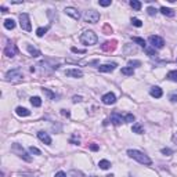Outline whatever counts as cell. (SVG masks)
<instances>
[{
	"mask_svg": "<svg viewBox=\"0 0 177 177\" xmlns=\"http://www.w3.org/2000/svg\"><path fill=\"white\" fill-rule=\"evenodd\" d=\"M102 29H104L105 35H111V33H112V28L108 25V24H105V25H104V28H102Z\"/></svg>",
	"mask_w": 177,
	"mask_h": 177,
	"instance_id": "cell-30",
	"label": "cell"
},
{
	"mask_svg": "<svg viewBox=\"0 0 177 177\" xmlns=\"http://www.w3.org/2000/svg\"><path fill=\"white\" fill-rule=\"evenodd\" d=\"M29 152L31 154H35V155H40V151L36 147H29Z\"/></svg>",
	"mask_w": 177,
	"mask_h": 177,
	"instance_id": "cell-34",
	"label": "cell"
},
{
	"mask_svg": "<svg viewBox=\"0 0 177 177\" xmlns=\"http://www.w3.org/2000/svg\"><path fill=\"white\" fill-rule=\"evenodd\" d=\"M125 122H129V123H130V122H134V115L127 114V115L125 116Z\"/></svg>",
	"mask_w": 177,
	"mask_h": 177,
	"instance_id": "cell-32",
	"label": "cell"
},
{
	"mask_svg": "<svg viewBox=\"0 0 177 177\" xmlns=\"http://www.w3.org/2000/svg\"><path fill=\"white\" fill-rule=\"evenodd\" d=\"M11 151L15 152V154L18 155L20 158H22L24 161H26V162H31V161H32V158L28 156V154L25 152V150H24V148L21 147L20 144H14L13 147H11Z\"/></svg>",
	"mask_w": 177,
	"mask_h": 177,
	"instance_id": "cell-4",
	"label": "cell"
},
{
	"mask_svg": "<svg viewBox=\"0 0 177 177\" xmlns=\"http://www.w3.org/2000/svg\"><path fill=\"white\" fill-rule=\"evenodd\" d=\"M43 93H46V94H47V95H49L50 98H54V97H56V94H53V93H51V92H50L49 88H43Z\"/></svg>",
	"mask_w": 177,
	"mask_h": 177,
	"instance_id": "cell-35",
	"label": "cell"
},
{
	"mask_svg": "<svg viewBox=\"0 0 177 177\" xmlns=\"http://www.w3.org/2000/svg\"><path fill=\"white\" fill-rule=\"evenodd\" d=\"M28 51H29V54L32 57H39L40 56V51H39V50H36L35 47H32V46H28Z\"/></svg>",
	"mask_w": 177,
	"mask_h": 177,
	"instance_id": "cell-20",
	"label": "cell"
},
{
	"mask_svg": "<svg viewBox=\"0 0 177 177\" xmlns=\"http://www.w3.org/2000/svg\"><path fill=\"white\" fill-rule=\"evenodd\" d=\"M31 104L37 108V107L42 105V100H40V97H32V98H31Z\"/></svg>",
	"mask_w": 177,
	"mask_h": 177,
	"instance_id": "cell-21",
	"label": "cell"
},
{
	"mask_svg": "<svg viewBox=\"0 0 177 177\" xmlns=\"http://www.w3.org/2000/svg\"><path fill=\"white\" fill-rule=\"evenodd\" d=\"M37 137H39V140L43 141L44 144H51V137L47 134L46 131H39V133H37Z\"/></svg>",
	"mask_w": 177,
	"mask_h": 177,
	"instance_id": "cell-13",
	"label": "cell"
},
{
	"mask_svg": "<svg viewBox=\"0 0 177 177\" xmlns=\"http://www.w3.org/2000/svg\"><path fill=\"white\" fill-rule=\"evenodd\" d=\"M111 122L115 126H119L122 122H125V118H122V115H119L118 112H114V114L111 115Z\"/></svg>",
	"mask_w": 177,
	"mask_h": 177,
	"instance_id": "cell-11",
	"label": "cell"
},
{
	"mask_svg": "<svg viewBox=\"0 0 177 177\" xmlns=\"http://www.w3.org/2000/svg\"><path fill=\"white\" fill-rule=\"evenodd\" d=\"M80 42L83 44H86V46H93V44H95L98 42V37H97V35L93 31H85L80 35Z\"/></svg>",
	"mask_w": 177,
	"mask_h": 177,
	"instance_id": "cell-1",
	"label": "cell"
},
{
	"mask_svg": "<svg viewBox=\"0 0 177 177\" xmlns=\"http://www.w3.org/2000/svg\"><path fill=\"white\" fill-rule=\"evenodd\" d=\"M83 18H85L86 22H90V24H95L97 21L100 20V14L97 13L95 10H87L85 13V15H83Z\"/></svg>",
	"mask_w": 177,
	"mask_h": 177,
	"instance_id": "cell-5",
	"label": "cell"
},
{
	"mask_svg": "<svg viewBox=\"0 0 177 177\" xmlns=\"http://www.w3.org/2000/svg\"><path fill=\"white\" fill-rule=\"evenodd\" d=\"M161 13L163 14V15H167V17H173L174 15V11L172 10V8H167V7H162Z\"/></svg>",
	"mask_w": 177,
	"mask_h": 177,
	"instance_id": "cell-19",
	"label": "cell"
},
{
	"mask_svg": "<svg viewBox=\"0 0 177 177\" xmlns=\"http://www.w3.org/2000/svg\"><path fill=\"white\" fill-rule=\"evenodd\" d=\"M98 166H100V169H102V170H107V169H109L111 167V163H109L108 161H100V163H98Z\"/></svg>",
	"mask_w": 177,
	"mask_h": 177,
	"instance_id": "cell-23",
	"label": "cell"
},
{
	"mask_svg": "<svg viewBox=\"0 0 177 177\" xmlns=\"http://www.w3.org/2000/svg\"><path fill=\"white\" fill-rule=\"evenodd\" d=\"M68 177H82V173H80V172H76V170H72L68 174Z\"/></svg>",
	"mask_w": 177,
	"mask_h": 177,
	"instance_id": "cell-31",
	"label": "cell"
},
{
	"mask_svg": "<svg viewBox=\"0 0 177 177\" xmlns=\"http://www.w3.org/2000/svg\"><path fill=\"white\" fill-rule=\"evenodd\" d=\"M131 130H133V133H137V134H143V133H144V129L141 127V125H138V123L133 126Z\"/></svg>",
	"mask_w": 177,
	"mask_h": 177,
	"instance_id": "cell-26",
	"label": "cell"
},
{
	"mask_svg": "<svg viewBox=\"0 0 177 177\" xmlns=\"http://www.w3.org/2000/svg\"><path fill=\"white\" fill-rule=\"evenodd\" d=\"M61 114H63L64 116H69V111H66V109H61Z\"/></svg>",
	"mask_w": 177,
	"mask_h": 177,
	"instance_id": "cell-45",
	"label": "cell"
},
{
	"mask_svg": "<svg viewBox=\"0 0 177 177\" xmlns=\"http://www.w3.org/2000/svg\"><path fill=\"white\" fill-rule=\"evenodd\" d=\"M150 94L152 95V97H155V98H161L162 97V88L158 87V86H154V87H151V90H150Z\"/></svg>",
	"mask_w": 177,
	"mask_h": 177,
	"instance_id": "cell-16",
	"label": "cell"
},
{
	"mask_svg": "<svg viewBox=\"0 0 177 177\" xmlns=\"http://www.w3.org/2000/svg\"><path fill=\"white\" fill-rule=\"evenodd\" d=\"M127 155L130 158H133V159H136L137 162H140V163L143 165H151V159L147 156L145 154H143V152L137 151V150H129L127 151Z\"/></svg>",
	"mask_w": 177,
	"mask_h": 177,
	"instance_id": "cell-2",
	"label": "cell"
},
{
	"mask_svg": "<svg viewBox=\"0 0 177 177\" xmlns=\"http://www.w3.org/2000/svg\"><path fill=\"white\" fill-rule=\"evenodd\" d=\"M6 80H8V82H21L22 80V73H21L20 69H11V71H8V72L6 73Z\"/></svg>",
	"mask_w": 177,
	"mask_h": 177,
	"instance_id": "cell-3",
	"label": "cell"
},
{
	"mask_svg": "<svg viewBox=\"0 0 177 177\" xmlns=\"http://www.w3.org/2000/svg\"><path fill=\"white\" fill-rule=\"evenodd\" d=\"M72 51L73 53H80V54H85L86 50H79V49H76V47H72Z\"/></svg>",
	"mask_w": 177,
	"mask_h": 177,
	"instance_id": "cell-40",
	"label": "cell"
},
{
	"mask_svg": "<svg viewBox=\"0 0 177 177\" xmlns=\"http://www.w3.org/2000/svg\"><path fill=\"white\" fill-rule=\"evenodd\" d=\"M20 25L24 31H26V32H31V31H32V26H31V22H29V15H28V14L24 13L20 15Z\"/></svg>",
	"mask_w": 177,
	"mask_h": 177,
	"instance_id": "cell-6",
	"label": "cell"
},
{
	"mask_svg": "<svg viewBox=\"0 0 177 177\" xmlns=\"http://www.w3.org/2000/svg\"><path fill=\"white\" fill-rule=\"evenodd\" d=\"M65 75L66 76H72V78H82L83 72L82 71H79V69H66Z\"/></svg>",
	"mask_w": 177,
	"mask_h": 177,
	"instance_id": "cell-15",
	"label": "cell"
},
{
	"mask_svg": "<svg viewBox=\"0 0 177 177\" xmlns=\"http://www.w3.org/2000/svg\"><path fill=\"white\" fill-rule=\"evenodd\" d=\"M98 3H100V6L107 7V6H111V0H100Z\"/></svg>",
	"mask_w": 177,
	"mask_h": 177,
	"instance_id": "cell-33",
	"label": "cell"
},
{
	"mask_svg": "<svg viewBox=\"0 0 177 177\" xmlns=\"http://www.w3.org/2000/svg\"><path fill=\"white\" fill-rule=\"evenodd\" d=\"M145 51H147L148 54H150V56H156V54H155V51H154V50H151V49H150V47H145Z\"/></svg>",
	"mask_w": 177,
	"mask_h": 177,
	"instance_id": "cell-39",
	"label": "cell"
},
{
	"mask_svg": "<svg viewBox=\"0 0 177 177\" xmlns=\"http://www.w3.org/2000/svg\"><path fill=\"white\" fill-rule=\"evenodd\" d=\"M167 79L172 82H177V71H170L167 73Z\"/></svg>",
	"mask_w": 177,
	"mask_h": 177,
	"instance_id": "cell-24",
	"label": "cell"
},
{
	"mask_svg": "<svg viewBox=\"0 0 177 177\" xmlns=\"http://www.w3.org/2000/svg\"><path fill=\"white\" fill-rule=\"evenodd\" d=\"M148 14H150V15H154V14L155 13H156V10H155V8H154V7H148Z\"/></svg>",
	"mask_w": 177,
	"mask_h": 177,
	"instance_id": "cell-38",
	"label": "cell"
},
{
	"mask_svg": "<svg viewBox=\"0 0 177 177\" xmlns=\"http://www.w3.org/2000/svg\"><path fill=\"white\" fill-rule=\"evenodd\" d=\"M162 154H163V155H172V154H173V151H172V150H169V148H163V150H162Z\"/></svg>",
	"mask_w": 177,
	"mask_h": 177,
	"instance_id": "cell-36",
	"label": "cell"
},
{
	"mask_svg": "<svg viewBox=\"0 0 177 177\" xmlns=\"http://www.w3.org/2000/svg\"><path fill=\"white\" fill-rule=\"evenodd\" d=\"M15 112L18 116H29L31 115V111H28L26 108H22V107H18V108L15 109Z\"/></svg>",
	"mask_w": 177,
	"mask_h": 177,
	"instance_id": "cell-17",
	"label": "cell"
},
{
	"mask_svg": "<svg viewBox=\"0 0 177 177\" xmlns=\"http://www.w3.org/2000/svg\"><path fill=\"white\" fill-rule=\"evenodd\" d=\"M122 73L126 76H130L134 73V69L131 68V66H126V68H122Z\"/></svg>",
	"mask_w": 177,
	"mask_h": 177,
	"instance_id": "cell-22",
	"label": "cell"
},
{
	"mask_svg": "<svg viewBox=\"0 0 177 177\" xmlns=\"http://www.w3.org/2000/svg\"><path fill=\"white\" fill-rule=\"evenodd\" d=\"M130 6H131V8H134L136 11L141 10V3H140V2H137V0H131V2H130Z\"/></svg>",
	"mask_w": 177,
	"mask_h": 177,
	"instance_id": "cell-25",
	"label": "cell"
},
{
	"mask_svg": "<svg viewBox=\"0 0 177 177\" xmlns=\"http://www.w3.org/2000/svg\"><path fill=\"white\" fill-rule=\"evenodd\" d=\"M4 28H6V29H14V28H15V21L11 20V18L6 20L4 21Z\"/></svg>",
	"mask_w": 177,
	"mask_h": 177,
	"instance_id": "cell-18",
	"label": "cell"
},
{
	"mask_svg": "<svg viewBox=\"0 0 177 177\" xmlns=\"http://www.w3.org/2000/svg\"><path fill=\"white\" fill-rule=\"evenodd\" d=\"M116 40H111V42H105L104 44L101 46L102 51H114L115 49H116Z\"/></svg>",
	"mask_w": 177,
	"mask_h": 177,
	"instance_id": "cell-10",
	"label": "cell"
},
{
	"mask_svg": "<svg viewBox=\"0 0 177 177\" xmlns=\"http://www.w3.org/2000/svg\"><path fill=\"white\" fill-rule=\"evenodd\" d=\"M131 24L134 26H137V28H140V26H143V22H141L138 18H131Z\"/></svg>",
	"mask_w": 177,
	"mask_h": 177,
	"instance_id": "cell-29",
	"label": "cell"
},
{
	"mask_svg": "<svg viewBox=\"0 0 177 177\" xmlns=\"http://www.w3.org/2000/svg\"><path fill=\"white\" fill-rule=\"evenodd\" d=\"M56 177H68L64 172H58V173H56Z\"/></svg>",
	"mask_w": 177,
	"mask_h": 177,
	"instance_id": "cell-44",
	"label": "cell"
},
{
	"mask_svg": "<svg viewBox=\"0 0 177 177\" xmlns=\"http://www.w3.org/2000/svg\"><path fill=\"white\" fill-rule=\"evenodd\" d=\"M73 102H79V101H82V97L80 95H73Z\"/></svg>",
	"mask_w": 177,
	"mask_h": 177,
	"instance_id": "cell-41",
	"label": "cell"
},
{
	"mask_svg": "<svg viewBox=\"0 0 177 177\" xmlns=\"http://www.w3.org/2000/svg\"><path fill=\"white\" fill-rule=\"evenodd\" d=\"M102 102H104L105 105H111V104H115L116 102V97H115V94H112V93H107V94L102 95Z\"/></svg>",
	"mask_w": 177,
	"mask_h": 177,
	"instance_id": "cell-9",
	"label": "cell"
},
{
	"mask_svg": "<svg viewBox=\"0 0 177 177\" xmlns=\"http://www.w3.org/2000/svg\"><path fill=\"white\" fill-rule=\"evenodd\" d=\"M65 14L71 15L73 20H79V18H80V13H79L76 8H73V7H66V8H65Z\"/></svg>",
	"mask_w": 177,
	"mask_h": 177,
	"instance_id": "cell-12",
	"label": "cell"
},
{
	"mask_svg": "<svg viewBox=\"0 0 177 177\" xmlns=\"http://www.w3.org/2000/svg\"><path fill=\"white\" fill-rule=\"evenodd\" d=\"M18 53V49H17L15 44H13V43H10V44H7V47L4 49V54H6L7 57H14Z\"/></svg>",
	"mask_w": 177,
	"mask_h": 177,
	"instance_id": "cell-8",
	"label": "cell"
},
{
	"mask_svg": "<svg viewBox=\"0 0 177 177\" xmlns=\"http://www.w3.org/2000/svg\"><path fill=\"white\" fill-rule=\"evenodd\" d=\"M115 68H116V64H104V65L98 66V71L100 72H112Z\"/></svg>",
	"mask_w": 177,
	"mask_h": 177,
	"instance_id": "cell-14",
	"label": "cell"
},
{
	"mask_svg": "<svg viewBox=\"0 0 177 177\" xmlns=\"http://www.w3.org/2000/svg\"><path fill=\"white\" fill-rule=\"evenodd\" d=\"M148 40H150V43H151V46L154 47V49H162V47L165 46V40L159 36H155V35L150 36Z\"/></svg>",
	"mask_w": 177,
	"mask_h": 177,
	"instance_id": "cell-7",
	"label": "cell"
},
{
	"mask_svg": "<svg viewBox=\"0 0 177 177\" xmlns=\"http://www.w3.org/2000/svg\"><path fill=\"white\" fill-rule=\"evenodd\" d=\"M90 177H95V176H90Z\"/></svg>",
	"mask_w": 177,
	"mask_h": 177,
	"instance_id": "cell-48",
	"label": "cell"
},
{
	"mask_svg": "<svg viewBox=\"0 0 177 177\" xmlns=\"http://www.w3.org/2000/svg\"><path fill=\"white\" fill-rule=\"evenodd\" d=\"M2 13H7V8L4 6H2Z\"/></svg>",
	"mask_w": 177,
	"mask_h": 177,
	"instance_id": "cell-47",
	"label": "cell"
},
{
	"mask_svg": "<svg viewBox=\"0 0 177 177\" xmlns=\"http://www.w3.org/2000/svg\"><path fill=\"white\" fill-rule=\"evenodd\" d=\"M47 31H49V26H44V28H39V29L36 31V35H37L39 37H42L43 35L47 32Z\"/></svg>",
	"mask_w": 177,
	"mask_h": 177,
	"instance_id": "cell-27",
	"label": "cell"
},
{
	"mask_svg": "<svg viewBox=\"0 0 177 177\" xmlns=\"http://www.w3.org/2000/svg\"><path fill=\"white\" fill-rule=\"evenodd\" d=\"M90 150H92V151H98V145H97V144H92V145H90Z\"/></svg>",
	"mask_w": 177,
	"mask_h": 177,
	"instance_id": "cell-42",
	"label": "cell"
},
{
	"mask_svg": "<svg viewBox=\"0 0 177 177\" xmlns=\"http://www.w3.org/2000/svg\"><path fill=\"white\" fill-rule=\"evenodd\" d=\"M129 65H131V68H133V65L140 66V65H141V63H140V61H133V60H131V61H129Z\"/></svg>",
	"mask_w": 177,
	"mask_h": 177,
	"instance_id": "cell-37",
	"label": "cell"
},
{
	"mask_svg": "<svg viewBox=\"0 0 177 177\" xmlns=\"http://www.w3.org/2000/svg\"><path fill=\"white\" fill-rule=\"evenodd\" d=\"M173 141H174V143L177 144V131H176V133L173 134Z\"/></svg>",
	"mask_w": 177,
	"mask_h": 177,
	"instance_id": "cell-46",
	"label": "cell"
},
{
	"mask_svg": "<svg viewBox=\"0 0 177 177\" xmlns=\"http://www.w3.org/2000/svg\"><path fill=\"white\" fill-rule=\"evenodd\" d=\"M133 40H134L136 43H138V44H140L141 47H147V44H145V40L144 39H141V37H133Z\"/></svg>",
	"mask_w": 177,
	"mask_h": 177,
	"instance_id": "cell-28",
	"label": "cell"
},
{
	"mask_svg": "<svg viewBox=\"0 0 177 177\" xmlns=\"http://www.w3.org/2000/svg\"><path fill=\"white\" fill-rule=\"evenodd\" d=\"M170 100H172L173 102H176V101H177V93H173V94L170 95Z\"/></svg>",
	"mask_w": 177,
	"mask_h": 177,
	"instance_id": "cell-43",
	"label": "cell"
}]
</instances>
